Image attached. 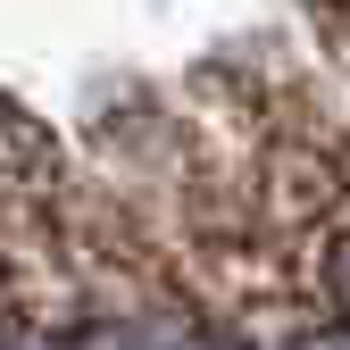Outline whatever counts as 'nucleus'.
Instances as JSON below:
<instances>
[{"instance_id":"obj_1","label":"nucleus","mask_w":350,"mask_h":350,"mask_svg":"<svg viewBox=\"0 0 350 350\" xmlns=\"http://www.w3.org/2000/svg\"><path fill=\"white\" fill-rule=\"evenodd\" d=\"M284 350H350V334H342V325H317V334H300V342H284Z\"/></svg>"}]
</instances>
